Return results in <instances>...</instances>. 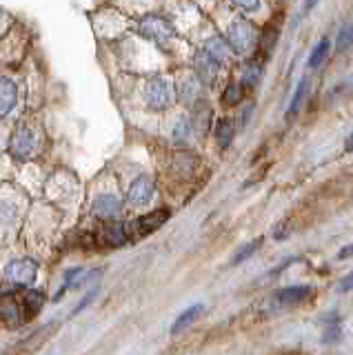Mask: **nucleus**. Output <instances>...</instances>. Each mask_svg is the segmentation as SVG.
I'll return each mask as SVG.
<instances>
[{"label":"nucleus","mask_w":353,"mask_h":355,"mask_svg":"<svg viewBox=\"0 0 353 355\" xmlns=\"http://www.w3.org/2000/svg\"><path fill=\"white\" fill-rule=\"evenodd\" d=\"M278 36H280V20H278V22H271V25H267V29H264V33L260 36V44H262L264 53H271V51H273Z\"/></svg>","instance_id":"18"},{"label":"nucleus","mask_w":353,"mask_h":355,"mask_svg":"<svg viewBox=\"0 0 353 355\" xmlns=\"http://www.w3.org/2000/svg\"><path fill=\"white\" fill-rule=\"evenodd\" d=\"M105 242L109 247H123L127 242V229L123 222H112V225L105 227Z\"/></svg>","instance_id":"15"},{"label":"nucleus","mask_w":353,"mask_h":355,"mask_svg":"<svg viewBox=\"0 0 353 355\" xmlns=\"http://www.w3.org/2000/svg\"><path fill=\"white\" fill-rule=\"evenodd\" d=\"M327 53H329V38H322L316 44V49L311 51V55H309V67H311V69H318V67L325 62Z\"/></svg>","instance_id":"21"},{"label":"nucleus","mask_w":353,"mask_h":355,"mask_svg":"<svg viewBox=\"0 0 353 355\" xmlns=\"http://www.w3.org/2000/svg\"><path fill=\"white\" fill-rule=\"evenodd\" d=\"M234 5H238L240 9L245 11H258L260 9V0H231Z\"/></svg>","instance_id":"25"},{"label":"nucleus","mask_w":353,"mask_h":355,"mask_svg":"<svg viewBox=\"0 0 353 355\" xmlns=\"http://www.w3.org/2000/svg\"><path fill=\"white\" fill-rule=\"evenodd\" d=\"M316 3H318V0H304V14H307V11H311L316 7Z\"/></svg>","instance_id":"28"},{"label":"nucleus","mask_w":353,"mask_h":355,"mask_svg":"<svg viewBox=\"0 0 353 355\" xmlns=\"http://www.w3.org/2000/svg\"><path fill=\"white\" fill-rule=\"evenodd\" d=\"M120 209H123V202H120V198L114 196V193H103L92 202V214L98 216V218H103V220L116 218L120 214Z\"/></svg>","instance_id":"7"},{"label":"nucleus","mask_w":353,"mask_h":355,"mask_svg":"<svg viewBox=\"0 0 353 355\" xmlns=\"http://www.w3.org/2000/svg\"><path fill=\"white\" fill-rule=\"evenodd\" d=\"M96 293H98V286H96V288H92V291H89V293H87V295H85V297L80 300V304L76 306V311H74V313H80V311H83L85 306H89V302H92V300L96 297Z\"/></svg>","instance_id":"27"},{"label":"nucleus","mask_w":353,"mask_h":355,"mask_svg":"<svg viewBox=\"0 0 353 355\" xmlns=\"http://www.w3.org/2000/svg\"><path fill=\"white\" fill-rule=\"evenodd\" d=\"M140 33L145 38L156 40L158 44H164V42H169L175 36V29H173V25H171L167 18L151 14V16L142 18V22H140Z\"/></svg>","instance_id":"3"},{"label":"nucleus","mask_w":353,"mask_h":355,"mask_svg":"<svg viewBox=\"0 0 353 355\" xmlns=\"http://www.w3.org/2000/svg\"><path fill=\"white\" fill-rule=\"evenodd\" d=\"M218 67L220 64L205 49L196 53V73H198V80L212 85L216 78H218Z\"/></svg>","instance_id":"10"},{"label":"nucleus","mask_w":353,"mask_h":355,"mask_svg":"<svg viewBox=\"0 0 353 355\" xmlns=\"http://www.w3.org/2000/svg\"><path fill=\"white\" fill-rule=\"evenodd\" d=\"M173 103V89L164 78H153L147 85V105L149 109L162 111Z\"/></svg>","instance_id":"5"},{"label":"nucleus","mask_w":353,"mask_h":355,"mask_svg":"<svg viewBox=\"0 0 353 355\" xmlns=\"http://www.w3.org/2000/svg\"><path fill=\"white\" fill-rule=\"evenodd\" d=\"M240 98H242V87L238 83H229L227 89H225V94H223V105H227V107L238 105Z\"/></svg>","instance_id":"23"},{"label":"nucleus","mask_w":353,"mask_h":355,"mask_svg":"<svg viewBox=\"0 0 353 355\" xmlns=\"http://www.w3.org/2000/svg\"><path fill=\"white\" fill-rule=\"evenodd\" d=\"M127 198H129V202L136 205V207L149 205L151 198H153V182L149 180V178H145V175L136 178V180L131 182V187H129Z\"/></svg>","instance_id":"8"},{"label":"nucleus","mask_w":353,"mask_h":355,"mask_svg":"<svg viewBox=\"0 0 353 355\" xmlns=\"http://www.w3.org/2000/svg\"><path fill=\"white\" fill-rule=\"evenodd\" d=\"M203 309H205V306H203L200 302H198V304H191L189 309H184L182 313L178 315V320L173 322V327H171V336H178L180 331H184L187 327H189L191 322L203 313Z\"/></svg>","instance_id":"14"},{"label":"nucleus","mask_w":353,"mask_h":355,"mask_svg":"<svg viewBox=\"0 0 353 355\" xmlns=\"http://www.w3.org/2000/svg\"><path fill=\"white\" fill-rule=\"evenodd\" d=\"M262 71H264V62L258 60V58H253L251 62L245 64V71H242V85L256 87L260 83V78H262Z\"/></svg>","instance_id":"16"},{"label":"nucleus","mask_w":353,"mask_h":355,"mask_svg":"<svg viewBox=\"0 0 353 355\" xmlns=\"http://www.w3.org/2000/svg\"><path fill=\"white\" fill-rule=\"evenodd\" d=\"M349 42H351V29L345 27V29L340 31V36H338V49H340V51H345V49L349 47Z\"/></svg>","instance_id":"26"},{"label":"nucleus","mask_w":353,"mask_h":355,"mask_svg":"<svg viewBox=\"0 0 353 355\" xmlns=\"http://www.w3.org/2000/svg\"><path fill=\"white\" fill-rule=\"evenodd\" d=\"M171 138L175 142H187L191 138V122L187 118H178L175 120V125L171 127Z\"/></svg>","instance_id":"20"},{"label":"nucleus","mask_w":353,"mask_h":355,"mask_svg":"<svg viewBox=\"0 0 353 355\" xmlns=\"http://www.w3.org/2000/svg\"><path fill=\"white\" fill-rule=\"evenodd\" d=\"M234 133H236L234 122H231L229 118H220L216 122V140H218V144L223 149H227L231 144V140H234Z\"/></svg>","instance_id":"17"},{"label":"nucleus","mask_w":353,"mask_h":355,"mask_svg":"<svg viewBox=\"0 0 353 355\" xmlns=\"http://www.w3.org/2000/svg\"><path fill=\"white\" fill-rule=\"evenodd\" d=\"M23 304L27 309V318H34L42 309V304H45V295H42L40 291H27L23 297Z\"/></svg>","instance_id":"19"},{"label":"nucleus","mask_w":353,"mask_h":355,"mask_svg":"<svg viewBox=\"0 0 353 355\" xmlns=\"http://www.w3.org/2000/svg\"><path fill=\"white\" fill-rule=\"evenodd\" d=\"M205 51L212 55V58L218 62V64H225L229 60V55H231V47L223 40V38H209L207 44H205Z\"/></svg>","instance_id":"13"},{"label":"nucleus","mask_w":353,"mask_h":355,"mask_svg":"<svg viewBox=\"0 0 353 355\" xmlns=\"http://www.w3.org/2000/svg\"><path fill=\"white\" fill-rule=\"evenodd\" d=\"M307 295H309V286H286L271 297V306L273 309L293 306L298 302H302Z\"/></svg>","instance_id":"9"},{"label":"nucleus","mask_w":353,"mask_h":355,"mask_svg":"<svg viewBox=\"0 0 353 355\" xmlns=\"http://www.w3.org/2000/svg\"><path fill=\"white\" fill-rule=\"evenodd\" d=\"M260 242H262V240H253V242H249L247 247H242V249H240V253H236V255H234V260H231V262H234V264H240V262H245V260L249 258V255H253V253L258 251Z\"/></svg>","instance_id":"24"},{"label":"nucleus","mask_w":353,"mask_h":355,"mask_svg":"<svg viewBox=\"0 0 353 355\" xmlns=\"http://www.w3.org/2000/svg\"><path fill=\"white\" fill-rule=\"evenodd\" d=\"M36 273H38V264L29 258L23 260H12L5 266V277L9 284L14 286H31L36 280Z\"/></svg>","instance_id":"2"},{"label":"nucleus","mask_w":353,"mask_h":355,"mask_svg":"<svg viewBox=\"0 0 353 355\" xmlns=\"http://www.w3.org/2000/svg\"><path fill=\"white\" fill-rule=\"evenodd\" d=\"M307 87H309V83H307V80H300V85H298L295 94H293V98H291V105H289V109H286V120H291V118L298 114V109L302 107V100H304V94H307Z\"/></svg>","instance_id":"22"},{"label":"nucleus","mask_w":353,"mask_h":355,"mask_svg":"<svg viewBox=\"0 0 353 355\" xmlns=\"http://www.w3.org/2000/svg\"><path fill=\"white\" fill-rule=\"evenodd\" d=\"M171 218V211L169 209H156V211H149V214L140 216L136 222H134V231L138 236H151L153 231H158L164 222Z\"/></svg>","instance_id":"6"},{"label":"nucleus","mask_w":353,"mask_h":355,"mask_svg":"<svg viewBox=\"0 0 353 355\" xmlns=\"http://www.w3.org/2000/svg\"><path fill=\"white\" fill-rule=\"evenodd\" d=\"M258 44V31L245 18H236L229 25V47L231 51H236L240 55H245L253 51V47Z\"/></svg>","instance_id":"1"},{"label":"nucleus","mask_w":353,"mask_h":355,"mask_svg":"<svg viewBox=\"0 0 353 355\" xmlns=\"http://www.w3.org/2000/svg\"><path fill=\"white\" fill-rule=\"evenodd\" d=\"M198 89H200V80H198V76L184 73L178 80V96L187 105H191L193 100L198 98Z\"/></svg>","instance_id":"12"},{"label":"nucleus","mask_w":353,"mask_h":355,"mask_svg":"<svg viewBox=\"0 0 353 355\" xmlns=\"http://www.w3.org/2000/svg\"><path fill=\"white\" fill-rule=\"evenodd\" d=\"M18 103V89L14 80L9 78H0V118H7L14 111Z\"/></svg>","instance_id":"11"},{"label":"nucleus","mask_w":353,"mask_h":355,"mask_svg":"<svg viewBox=\"0 0 353 355\" xmlns=\"http://www.w3.org/2000/svg\"><path fill=\"white\" fill-rule=\"evenodd\" d=\"M36 149V133L31 127L27 125H18L14 136H12V142H9V151H12L14 158L18 160H27L31 158V153Z\"/></svg>","instance_id":"4"},{"label":"nucleus","mask_w":353,"mask_h":355,"mask_svg":"<svg viewBox=\"0 0 353 355\" xmlns=\"http://www.w3.org/2000/svg\"><path fill=\"white\" fill-rule=\"evenodd\" d=\"M349 288H351V275H347L345 282H342V291H349Z\"/></svg>","instance_id":"29"}]
</instances>
